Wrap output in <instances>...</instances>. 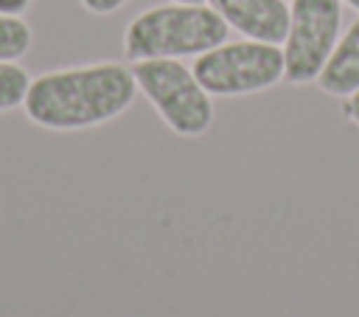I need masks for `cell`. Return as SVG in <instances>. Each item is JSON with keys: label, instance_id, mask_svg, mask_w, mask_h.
Returning a JSON list of instances; mask_svg holds the SVG:
<instances>
[{"label": "cell", "instance_id": "obj_1", "mask_svg": "<svg viewBox=\"0 0 359 317\" xmlns=\"http://www.w3.org/2000/svg\"><path fill=\"white\" fill-rule=\"evenodd\" d=\"M137 81L121 62H95L48 70L31 79L22 112L31 123L50 132H79L101 126L135 101Z\"/></svg>", "mask_w": 359, "mask_h": 317}, {"label": "cell", "instance_id": "obj_2", "mask_svg": "<svg viewBox=\"0 0 359 317\" xmlns=\"http://www.w3.org/2000/svg\"><path fill=\"white\" fill-rule=\"evenodd\" d=\"M230 25L202 3H168L137 14L123 31V53L140 59H182L199 56L227 42Z\"/></svg>", "mask_w": 359, "mask_h": 317}, {"label": "cell", "instance_id": "obj_3", "mask_svg": "<svg viewBox=\"0 0 359 317\" xmlns=\"http://www.w3.org/2000/svg\"><path fill=\"white\" fill-rule=\"evenodd\" d=\"M137 90L149 98L165 126L180 137H196L213 123L210 93L180 59H140L132 65Z\"/></svg>", "mask_w": 359, "mask_h": 317}, {"label": "cell", "instance_id": "obj_8", "mask_svg": "<svg viewBox=\"0 0 359 317\" xmlns=\"http://www.w3.org/2000/svg\"><path fill=\"white\" fill-rule=\"evenodd\" d=\"M34 45V31L20 14H0V62L22 59Z\"/></svg>", "mask_w": 359, "mask_h": 317}, {"label": "cell", "instance_id": "obj_6", "mask_svg": "<svg viewBox=\"0 0 359 317\" xmlns=\"http://www.w3.org/2000/svg\"><path fill=\"white\" fill-rule=\"evenodd\" d=\"M210 8L247 39L283 45L289 34L286 0H210Z\"/></svg>", "mask_w": 359, "mask_h": 317}, {"label": "cell", "instance_id": "obj_12", "mask_svg": "<svg viewBox=\"0 0 359 317\" xmlns=\"http://www.w3.org/2000/svg\"><path fill=\"white\" fill-rule=\"evenodd\" d=\"M342 112L348 115V121H353V123L359 126V90H356L353 95H348V98H345V107H342Z\"/></svg>", "mask_w": 359, "mask_h": 317}, {"label": "cell", "instance_id": "obj_5", "mask_svg": "<svg viewBox=\"0 0 359 317\" xmlns=\"http://www.w3.org/2000/svg\"><path fill=\"white\" fill-rule=\"evenodd\" d=\"M339 0H292L289 34L283 39V79L292 84L314 81L339 42Z\"/></svg>", "mask_w": 359, "mask_h": 317}, {"label": "cell", "instance_id": "obj_13", "mask_svg": "<svg viewBox=\"0 0 359 317\" xmlns=\"http://www.w3.org/2000/svg\"><path fill=\"white\" fill-rule=\"evenodd\" d=\"M345 3H348L351 8H356V11H359V0H345Z\"/></svg>", "mask_w": 359, "mask_h": 317}, {"label": "cell", "instance_id": "obj_9", "mask_svg": "<svg viewBox=\"0 0 359 317\" xmlns=\"http://www.w3.org/2000/svg\"><path fill=\"white\" fill-rule=\"evenodd\" d=\"M31 76L17 62H0V112H8L14 107H22L28 93Z\"/></svg>", "mask_w": 359, "mask_h": 317}, {"label": "cell", "instance_id": "obj_14", "mask_svg": "<svg viewBox=\"0 0 359 317\" xmlns=\"http://www.w3.org/2000/svg\"><path fill=\"white\" fill-rule=\"evenodd\" d=\"M174 3H202V0H174Z\"/></svg>", "mask_w": 359, "mask_h": 317}, {"label": "cell", "instance_id": "obj_11", "mask_svg": "<svg viewBox=\"0 0 359 317\" xmlns=\"http://www.w3.org/2000/svg\"><path fill=\"white\" fill-rule=\"evenodd\" d=\"M34 0H0V14H25Z\"/></svg>", "mask_w": 359, "mask_h": 317}, {"label": "cell", "instance_id": "obj_4", "mask_svg": "<svg viewBox=\"0 0 359 317\" xmlns=\"http://www.w3.org/2000/svg\"><path fill=\"white\" fill-rule=\"evenodd\" d=\"M191 70L210 95H250L283 79V48L258 39L222 42L199 53Z\"/></svg>", "mask_w": 359, "mask_h": 317}, {"label": "cell", "instance_id": "obj_10", "mask_svg": "<svg viewBox=\"0 0 359 317\" xmlns=\"http://www.w3.org/2000/svg\"><path fill=\"white\" fill-rule=\"evenodd\" d=\"M126 0H81V6L90 11V14H112L123 6Z\"/></svg>", "mask_w": 359, "mask_h": 317}, {"label": "cell", "instance_id": "obj_7", "mask_svg": "<svg viewBox=\"0 0 359 317\" xmlns=\"http://www.w3.org/2000/svg\"><path fill=\"white\" fill-rule=\"evenodd\" d=\"M317 84L323 93L337 98H348L359 90V17L339 36L337 48L317 76Z\"/></svg>", "mask_w": 359, "mask_h": 317}]
</instances>
